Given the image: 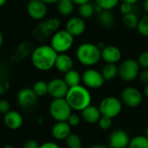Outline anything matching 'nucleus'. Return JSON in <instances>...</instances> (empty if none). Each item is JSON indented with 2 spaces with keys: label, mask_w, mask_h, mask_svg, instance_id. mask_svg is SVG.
I'll use <instances>...</instances> for the list:
<instances>
[{
  "label": "nucleus",
  "mask_w": 148,
  "mask_h": 148,
  "mask_svg": "<svg viewBox=\"0 0 148 148\" xmlns=\"http://www.w3.org/2000/svg\"><path fill=\"white\" fill-rule=\"evenodd\" d=\"M58 55L51 45L42 44L34 48L31 55V61L36 69L46 72L55 67Z\"/></svg>",
  "instance_id": "1"
},
{
  "label": "nucleus",
  "mask_w": 148,
  "mask_h": 148,
  "mask_svg": "<svg viewBox=\"0 0 148 148\" xmlns=\"http://www.w3.org/2000/svg\"><path fill=\"white\" fill-rule=\"evenodd\" d=\"M65 100L72 110L81 112L91 105L92 95L87 88L82 85H78L69 88Z\"/></svg>",
  "instance_id": "2"
},
{
  "label": "nucleus",
  "mask_w": 148,
  "mask_h": 148,
  "mask_svg": "<svg viewBox=\"0 0 148 148\" xmlns=\"http://www.w3.org/2000/svg\"><path fill=\"white\" fill-rule=\"evenodd\" d=\"M76 58L83 66L92 67L101 60V49L95 43L83 42L76 49Z\"/></svg>",
  "instance_id": "3"
},
{
  "label": "nucleus",
  "mask_w": 148,
  "mask_h": 148,
  "mask_svg": "<svg viewBox=\"0 0 148 148\" xmlns=\"http://www.w3.org/2000/svg\"><path fill=\"white\" fill-rule=\"evenodd\" d=\"M61 26L60 19L57 17L44 18L33 27L31 30V36L38 42H44L46 39L52 36Z\"/></svg>",
  "instance_id": "4"
},
{
  "label": "nucleus",
  "mask_w": 148,
  "mask_h": 148,
  "mask_svg": "<svg viewBox=\"0 0 148 148\" xmlns=\"http://www.w3.org/2000/svg\"><path fill=\"white\" fill-rule=\"evenodd\" d=\"M74 44V36H72L66 29H58L52 35L50 41V45L58 53H67Z\"/></svg>",
  "instance_id": "5"
},
{
  "label": "nucleus",
  "mask_w": 148,
  "mask_h": 148,
  "mask_svg": "<svg viewBox=\"0 0 148 148\" xmlns=\"http://www.w3.org/2000/svg\"><path fill=\"white\" fill-rule=\"evenodd\" d=\"M72 108L65 98L52 99L49 105V114L57 121H67L72 113Z\"/></svg>",
  "instance_id": "6"
},
{
  "label": "nucleus",
  "mask_w": 148,
  "mask_h": 148,
  "mask_svg": "<svg viewBox=\"0 0 148 148\" xmlns=\"http://www.w3.org/2000/svg\"><path fill=\"white\" fill-rule=\"evenodd\" d=\"M140 69L137 60L133 58L126 59L119 66V76L126 82H133L139 77Z\"/></svg>",
  "instance_id": "7"
},
{
  "label": "nucleus",
  "mask_w": 148,
  "mask_h": 148,
  "mask_svg": "<svg viewBox=\"0 0 148 148\" xmlns=\"http://www.w3.org/2000/svg\"><path fill=\"white\" fill-rule=\"evenodd\" d=\"M102 116L115 118L122 111V101L115 96H107L102 99L99 106Z\"/></svg>",
  "instance_id": "8"
},
{
  "label": "nucleus",
  "mask_w": 148,
  "mask_h": 148,
  "mask_svg": "<svg viewBox=\"0 0 148 148\" xmlns=\"http://www.w3.org/2000/svg\"><path fill=\"white\" fill-rule=\"evenodd\" d=\"M82 75V82L84 86L87 88L98 89L103 87L105 83V79L101 74V71H99L95 69L89 68L85 69Z\"/></svg>",
  "instance_id": "9"
},
{
  "label": "nucleus",
  "mask_w": 148,
  "mask_h": 148,
  "mask_svg": "<svg viewBox=\"0 0 148 148\" xmlns=\"http://www.w3.org/2000/svg\"><path fill=\"white\" fill-rule=\"evenodd\" d=\"M142 101V93L134 87H126L121 92V101L128 108H137L141 104Z\"/></svg>",
  "instance_id": "10"
},
{
  "label": "nucleus",
  "mask_w": 148,
  "mask_h": 148,
  "mask_svg": "<svg viewBox=\"0 0 148 148\" xmlns=\"http://www.w3.org/2000/svg\"><path fill=\"white\" fill-rule=\"evenodd\" d=\"M69 88L63 78H53L48 82V95L52 99L65 98Z\"/></svg>",
  "instance_id": "11"
},
{
  "label": "nucleus",
  "mask_w": 148,
  "mask_h": 148,
  "mask_svg": "<svg viewBox=\"0 0 148 148\" xmlns=\"http://www.w3.org/2000/svg\"><path fill=\"white\" fill-rule=\"evenodd\" d=\"M38 101V96L30 88H24L17 94V102L23 109L32 108Z\"/></svg>",
  "instance_id": "12"
},
{
  "label": "nucleus",
  "mask_w": 148,
  "mask_h": 148,
  "mask_svg": "<svg viewBox=\"0 0 148 148\" xmlns=\"http://www.w3.org/2000/svg\"><path fill=\"white\" fill-rule=\"evenodd\" d=\"M26 10L31 19L41 21L46 16L47 5L41 0H32L28 2Z\"/></svg>",
  "instance_id": "13"
},
{
  "label": "nucleus",
  "mask_w": 148,
  "mask_h": 148,
  "mask_svg": "<svg viewBox=\"0 0 148 148\" xmlns=\"http://www.w3.org/2000/svg\"><path fill=\"white\" fill-rule=\"evenodd\" d=\"M74 37L82 36L86 29V23L84 18L79 16H71L65 23V29Z\"/></svg>",
  "instance_id": "14"
},
{
  "label": "nucleus",
  "mask_w": 148,
  "mask_h": 148,
  "mask_svg": "<svg viewBox=\"0 0 148 148\" xmlns=\"http://www.w3.org/2000/svg\"><path fill=\"white\" fill-rule=\"evenodd\" d=\"M33 49L34 48L30 42H22L18 45H17L13 52L10 54V60L12 62H20L28 56H31Z\"/></svg>",
  "instance_id": "15"
},
{
  "label": "nucleus",
  "mask_w": 148,
  "mask_h": 148,
  "mask_svg": "<svg viewBox=\"0 0 148 148\" xmlns=\"http://www.w3.org/2000/svg\"><path fill=\"white\" fill-rule=\"evenodd\" d=\"M129 134L121 129L113 131L109 137V146L113 148H127L130 143Z\"/></svg>",
  "instance_id": "16"
},
{
  "label": "nucleus",
  "mask_w": 148,
  "mask_h": 148,
  "mask_svg": "<svg viewBox=\"0 0 148 148\" xmlns=\"http://www.w3.org/2000/svg\"><path fill=\"white\" fill-rule=\"evenodd\" d=\"M122 57V53L120 48L114 45H106L101 49V60L106 63L117 64Z\"/></svg>",
  "instance_id": "17"
},
{
  "label": "nucleus",
  "mask_w": 148,
  "mask_h": 148,
  "mask_svg": "<svg viewBox=\"0 0 148 148\" xmlns=\"http://www.w3.org/2000/svg\"><path fill=\"white\" fill-rule=\"evenodd\" d=\"M3 124L10 130L19 129L24 123V118L20 113L16 110H10L3 115Z\"/></svg>",
  "instance_id": "18"
},
{
  "label": "nucleus",
  "mask_w": 148,
  "mask_h": 148,
  "mask_svg": "<svg viewBox=\"0 0 148 148\" xmlns=\"http://www.w3.org/2000/svg\"><path fill=\"white\" fill-rule=\"evenodd\" d=\"M72 134V127L67 121H57L51 127V135L57 140H65Z\"/></svg>",
  "instance_id": "19"
},
{
  "label": "nucleus",
  "mask_w": 148,
  "mask_h": 148,
  "mask_svg": "<svg viewBox=\"0 0 148 148\" xmlns=\"http://www.w3.org/2000/svg\"><path fill=\"white\" fill-rule=\"evenodd\" d=\"M80 116L82 121L88 124H95L98 123L100 120L102 114L99 111V107H96L94 105H90L87 108H85L84 110L80 112Z\"/></svg>",
  "instance_id": "20"
},
{
  "label": "nucleus",
  "mask_w": 148,
  "mask_h": 148,
  "mask_svg": "<svg viewBox=\"0 0 148 148\" xmlns=\"http://www.w3.org/2000/svg\"><path fill=\"white\" fill-rule=\"evenodd\" d=\"M73 66H74V62H73L72 57L70 55H68L67 53L58 55L54 68L58 72L62 74H65L66 72L72 69Z\"/></svg>",
  "instance_id": "21"
},
{
  "label": "nucleus",
  "mask_w": 148,
  "mask_h": 148,
  "mask_svg": "<svg viewBox=\"0 0 148 148\" xmlns=\"http://www.w3.org/2000/svg\"><path fill=\"white\" fill-rule=\"evenodd\" d=\"M98 21L100 26L104 29H111L114 26L115 17L111 10H103L98 16Z\"/></svg>",
  "instance_id": "22"
},
{
  "label": "nucleus",
  "mask_w": 148,
  "mask_h": 148,
  "mask_svg": "<svg viewBox=\"0 0 148 148\" xmlns=\"http://www.w3.org/2000/svg\"><path fill=\"white\" fill-rule=\"evenodd\" d=\"M65 82L68 85L69 88H72L78 85H80L82 82V75L79 74V72L74 69H71L70 71L66 72L64 74V78Z\"/></svg>",
  "instance_id": "23"
},
{
  "label": "nucleus",
  "mask_w": 148,
  "mask_h": 148,
  "mask_svg": "<svg viewBox=\"0 0 148 148\" xmlns=\"http://www.w3.org/2000/svg\"><path fill=\"white\" fill-rule=\"evenodd\" d=\"M75 3L73 0H59L57 3L58 13L63 16H69L74 10Z\"/></svg>",
  "instance_id": "24"
},
{
  "label": "nucleus",
  "mask_w": 148,
  "mask_h": 148,
  "mask_svg": "<svg viewBox=\"0 0 148 148\" xmlns=\"http://www.w3.org/2000/svg\"><path fill=\"white\" fill-rule=\"evenodd\" d=\"M101 74L106 82L113 81L119 75V67L116 64L106 63L101 69Z\"/></svg>",
  "instance_id": "25"
},
{
  "label": "nucleus",
  "mask_w": 148,
  "mask_h": 148,
  "mask_svg": "<svg viewBox=\"0 0 148 148\" xmlns=\"http://www.w3.org/2000/svg\"><path fill=\"white\" fill-rule=\"evenodd\" d=\"M140 17L138 15L134 12H131L126 15H123L122 17V23L126 29H137L139 23H140Z\"/></svg>",
  "instance_id": "26"
},
{
  "label": "nucleus",
  "mask_w": 148,
  "mask_h": 148,
  "mask_svg": "<svg viewBox=\"0 0 148 148\" xmlns=\"http://www.w3.org/2000/svg\"><path fill=\"white\" fill-rule=\"evenodd\" d=\"M95 13L94 5L91 3H86L79 6V16L84 19H88L92 17Z\"/></svg>",
  "instance_id": "27"
},
{
  "label": "nucleus",
  "mask_w": 148,
  "mask_h": 148,
  "mask_svg": "<svg viewBox=\"0 0 148 148\" xmlns=\"http://www.w3.org/2000/svg\"><path fill=\"white\" fill-rule=\"evenodd\" d=\"M127 148H148V138L146 135H138L131 139Z\"/></svg>",
  "instance_id": "28"
},
{
  "label": "nucleus",
  "mask_w": 148,
  "mask_h": 148,
  "mask_svg": "<svg viewBox=\"0 0 148 148\" xmlns=\"http://www.w3.org/2000/svg\"><path fill=\"white\" fill-rule=\"evenodd\" d=\"M31 88L38 97H42L48 95V82L44 81H37Z\"/></svg>",
  "instance_id": "29"
},
{
  "label": "nucleus",
  "mask_w": 148,
  "mask_h": 148,
  "mask_svg": "<svg viewBox=\"0 0 148 148\" xmlns=\"http://www.w3.org/2000/svg\"><path fill=\"white\" fill-rule=\"evenodd\" d=\"M95 4L99 6L103 10H112L116 8L121 0H94Z\"/></svg>",
  "instance_id": "30"
},
{
  "label": "nucleus",
  "mask_w": 148,
  "mask_h": 148,
  "mask_svg": "<svg viewBox=\"0 0 148 148\" xmlns=\"http://www.w3.org/2000/svg\"><path fill=\"white\" fill-rule=\"evenodd\" d=\"M65 145L68 148H81L82 147L81 138L76 134H71L65 139Z\"/></svg>",
  "instance_id": "31"
},
{
  "label": "nucleus",
  "mask_w": 148,
  "mask_h": 148,
  "mask_svg": "<svg viewBox=\"0 0 148 148\" xmlns=\"http://www.w3.org/2000/svg\"><path fill=\"white\" fill-rule=\"evenodd\" d=\"M137 30L141 36L148 37V14H146L140 19Z\"/></svg>",
  "instance_id": "32"
},
{
  "label": "nucleus",
  "mask_w": 148,
  "mask_h": 148,
  "mask_svg": "<svg viewBox=\"0 0 148 148\" xmlns=\"http://www.w3.org/2000/svg\"><path fill=\"white\" fill-rule=\"evenodd\" d=\"M137 61L142 69H148V50L141 52L139 55Z\"/></svg>",
  "instance_id": "33"
},
{
  "label": "nucleus",
  "mask_w": 148,
  "mask_h": 148,
  "mask_svg": "<svg viewBox=\"0 0 148 148\" xmlns=\"http://www.w3.org/2000/svg\"><path fill=\"white\" fill-rule=\"evenodd\" d=\"M98 124L102 130H109L113 126V119L106 116H101Z\"/></svg>",
  "instance_id": "34"
},
{
  "label": "nucleus",
  "mask_w": 148,
  "mask_h": 148,
  "mask_svg": "<svg viewBox=\"0 0 148 148\" xmlns=\"http://www.w3.org/2000/svg\"><path fill=\"white\" fill-rule=\"evenodd\" d=\"M133 5L130 3L126 2H120V11L121 12L122 15H126L131 12H133Z\"/></svg>",
  "instance_id": "35"
},
{
  "label": "nucleus",
  "mask_w": 148,
  "mask_h": 148,
  "mask_svg": "<svg viewBox=\"0 0 148 148\" xmlns=\"http://www.w3.org/2000/svg\"><path fill=\"white\" fill-rule=\"evenodd\" d=\"M81 116L77 114H72L70 115V117L67 120V122L69 123V125L71 127H77L80 124L81 121Z\"/></svg>",
  "instance_id": "36"
},
{
  "label": "nucleus",
  "mask_w": 148,
  "mask_h": 148,
  "mask_svg": "<svg viewBox=\"0 0 148 148\" xmlns=\"http://www.w3.org/2000/svg\"><path fill=\"white\" fill-rule=\"evenodd\" d=\"M10 110V103L4 100V99H2L0 100V114H7L9 111Z\"/></svg>",
  "instance_id": "37"
},
{
  "label": "nucleus",
  "mask_w": 148,
  "mask_h": 148,
  "mask_svg": "<svg viewBox=\"0 0 148 148\" xmlns=\"http://www.w3.org/2000/svg\"><path fill=\"white\" fill-rule=\"evenodd\" d=\"M140 81L145 84V85H147L148 84V69H142L140 70V75H139V77Z\"/></svg>",
  "instance_id": "38"
},
{
  "label": "nucleus",
  "mask_w": 148,
  "mask_h": 148,
  "mask_svg": "<svg viewBox=\"0 0 148 148\" xmlns=\"http://www.w3.org/2000/svg\"><path fill=\"white\" fill-rule=\"evenodd\" d=\"M10 88L9 82L4 79H0V95H4Z\"/></svg>",
  "instance_id": "39"
},
{
  "label": "nucleus",
  "mask_w": 148,
  "mask_h": 148,
  "mask_svg": "<svg viewBox=\"0 0 148 148\" xmlns=\"http://www.w3.org/2000/svg\"><path fill=\"white\" fill-rule=\"evenodd\" d=\"M39 146L35 140H28L24 142L23 148H39Z\"/></svg>",
  "instance_id": "40"
},
{
  "label": "nucleus",
  "mask_w": 148,
  "mask_h": 148,
  "mask_svg": "<svg viewBox=\"0 0 148 148\" xmlns=\"http://www.w3.org/2000/svg\"><path fill=\"white\" fill-rule=\"evenodd\" d=\"M39 148H60V147L53 141H46L39 146Z\"/></svg>",
  "instance_id": "41"
},
{
  "label": "nucleus",
  "mask_w": 148,
  "mask_h": 148,
  "mask_svg": "<svg viewBox=\"0 0 148 148\" xmlns=\"http://www.w3.org/2000/svg\"><path fill=\"white\" fill-rule=\"evenodd\" d=\"M44 2L46 5H51V4H57L59 0H41Z\"/></svg>",
  "instance_id": "42"
},
{
  "label": "nucleus",
  "mask_w": 148,
  "mask_h": 148,
  "mask_svg": "<svg viewBox=\"0 0 148 148\" xmlns=\"http://www.w3.org/2000/svg\"><path fill=\"white\" fill-rule=\"evenodd\" d=\"M91 0H73L74 3L77 4V5H81V4H84V3H90Z\"/></svg>",
  "instance_id": "43"
},
{
  "label": "nucleus",
  "mask_w": 148,
  "mask_h": 148,
  "mask_svg": "<svg viewBox=\"0 0 148 148\" xmlns=\"http://www.w3.org/2000/svg\"><path fill=\"white\" fill-rule=\"evenodd\" d=\"M142 7H143L144 11H145L147 14H148V0H144Z\"/></svg>",
  "instance_id": "44"
},
{
  "label": "nucleus",
  "mask_w": 148,
  "mask_h": 148,
  "mask_svg": "<svg viewBox=\"0 0 148 148\" xmlns=\"http://www.w3.org/2000/svg\"><path fill=\"white\" fill-rule=\"evenodd\" d=\"M140 0H121V2H126V3H130L132 4H135L139 2Z\"/></svg>",
  "instance_id": "45"
},
{
  "label": "nucleus",
  "mask_w": 148,
  "mask_h": 148,
  "mask_svg": "<svg viewBox=\"0 0 148 148\" xmlns=\"http://www.w3.org/2000/svg\"><path fill=\"white\" fill-rule=\"evenodd\" d=\"M144 95L148 99V84L145 85V88H144Z\"/></svg>",
  "instance_id": "46"
},
{
  "label": "nucleus",
  "mask_w": 148,
  "mask_h": 148,
  "mask_svg": "<svg viewBox=\"0 0 148 148\" xmlns=\"http://www.w3.org/2000/svg\"><path fill=\"white\" fill-rule=\"evenodd\" d=\"M3 35L2 31L0 30V48L3 45Z\"/></svg>",
  "instance_id": "47"
},
{
  "label": "nucleus",
  "mask_w": 148,
  "mask_h": 148,
  "mask_svg": "<svg viewBox=\"0 0 148 148\" xmlns=\"http://www.w3.org/2000/svg\"><path fill=\"white\" fill-rule=\"evenodd\" d=\"M89 148H107L106 147L103 146V145H93V146H91Z\"/></svg>",
  "instance_id": "48"
},
{
  "label": "nucleus",
  "mask_w": 148,
  "mask_h": 148,
  "mask_svg": "<svg viewBox=\"0 0 148 148\" xmlns=\"http://www.w3.org/2000/svg\"><path fill=\"white\" fill-rule=\"evenodd\" d=\"M6 2H7V0H0V8L2 6H3L6 3Z\"/></svg>",
  "instance_id": "49"
},
{
  "label": "nucleus",
  "mask_w": 148,
  "mask_h": 148,
  "mask_svg": "<svg viewBox=\"0 0 148 148\" xmlns=\"http://www.w3.org/2000/svg\"><path fill=\"white\" fill-rule=\"evenodd\" d=\"M3 148H17L16 147H14V146H11V145H5L4 147Z\"/></svg>",
  "instance_id": "50"
},
{
  "label": "nucleus",
  "mask_w": 148,
  "mask_h": 148,
  "mask_svg": "<svg viewBox=\"0 0 148 148\" xmlns=\"http://www.w3.org/2000/svg\"><path fill=\"white\" fill-rule=\"evenodd\" d=\"M145 135L148 138V127H147V129H146V134H145Z\"/></svg>",
  "instance_id": "51"
},
{
  "label": "nucleus",
  "mask_w": 148,
  "mask_h": 148,
  "mask_svg": "<svg viewBox=\"0 0 148 148\" xmlns=\"http://www.w3.org/2000/svg\"><path fill=\"white\" fill-rule=\"evenodd\" d=\"M27 1H28V2H30V1H32V0H27Z\"/></svg>",
  "instance_id": "52"
},
{
  "label": "nucleus",
  "mask_w": 148,
  "mask_h": 148,
  "mask_svg": "<svg viewBox=\"0 0 148 148\" xmlns=\"http://www.w3.org/2000/svg\"><path fill=\"white\" fill-rule=\"evenodd\" d=\"M0 20H1V14H0Z\"/></svg>",
  "instance_id": "53"
},
{
  "label": "nucleus",
  "mask_w": 148,
  "mask_h": 148,
  "mask_svg": "<svg viewBox=\"0 0 148 148\" xmlns=\"http://www.w3.org/2000/svg\"><path fill=\"white\" fill-rule=\"evenodd\" d=\"M147 50H148V42H147Z\"/></svg>",
  "instance_id": "54"
},
{
  "label": "nucleus",
  "mask_w": 148,
  "mask_h": 148,
  "mask_svg": "<svg viewBox=\"0 0 148 148\" xmlns=\"http://www.w3.org/2000/svg\"><path fill=\"white\" fill-rule=\"evenodd\" d=\"M110 148H113V147H110Z\"/></svg>",
  "instance_id": "55"
}]
</instances>
